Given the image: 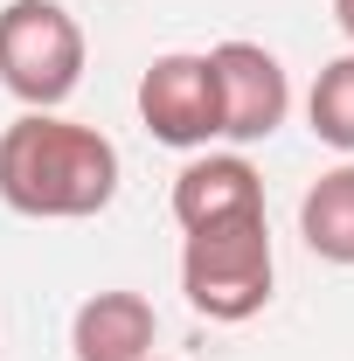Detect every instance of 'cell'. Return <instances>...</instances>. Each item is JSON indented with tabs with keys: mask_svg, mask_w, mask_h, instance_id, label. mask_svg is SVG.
<instances>
[{
	"mask_svg": "<svg viewBox=\"0 0 354 361\" xmlns=\"http://www.w3.org/2000/svg\"><path fill=\"white\" fill-rule=\"evenodd\" d=\"M0 84L28 111H56L84 84V28L63 0H7L0 7Z\"/></svg>",
	"mask_w": 354,
	"mask_h": 361,
	"instance_id": "3957f363",
	"label": "cell"
},
{
	"mask_svg": "<svg viewBox=\"0 0 354 361\" xmlns=\"http://www.w3.org/2000/svg\"><path fill=\"white\" fill-rule=\"evenodd\" d=\"M181 292L202 319H222V326H243L271 306V223L264 209L257 216H229V223L209 229H181Z\"/></svg>",
	"mask_w": 354,
	"mask_h": 361,
	"instance_id": "7a4b0ae2",
	"label": "cell"
},
{
	"mask_svg": "<svg viewBox=\"0 0 354 361\" xmlns=\"http://www.w3.org/2000/svg\"><path fill=\"white\" fill-rule=\"evenodd\" d=\"M306 118H312V139H319V146L354 153V49H348V56H334V63L312 77Z\"/></svg>",
	"mask_w": 354,
	"mask_h": 361,
	"instance_id": "9c48e42d",
	"label": "cell"
},
{
	"mask_svg": "<svg viewBox=\"0 0 354 361\" xmlns=\"http://www.w3.org/2000/svg\"><path fill=\"white\" fill-rule=\"evenodd\" d=\"M153 341H160V313L146 292H90L70 319L77 361H146Z\"/></svg>",
	"mask_w": 354,
	"mask_h": 361,
	"instance_id": "52a82bcc",
	"label": "cell"
},
{
	"mask_svg": "<svg viewBox=\"0 0 354 361\" xmlns=\"http://www.w3.org/2000/svg\"><path fill=\"white\" fill-rule=\"evenodd\" d=\"M118 195V146L63 111H21L0 133V202L35 223H84Z\"/></svg>",
	"mask_w": 354,
	"mask_h": 361,
	"instance_id": "6da1fadb",
	"label": "cell"
},
{
	"mask_svg": "<svg viewBox=\"0 0 354 361\" xmlns=\"http://www.w3.org/2000/svg\"><path fill=\"white\" fill-rule=\"evenodd\" d=\"M139 118L160 146H181V153H202L209 139H222V97L209 56H195V49L153 56L139 77Z\"/></svg>",
	"mask_w": 354,
	"mask_h": 361,
	"instance_id": "277c9868",
	"label": "cell"
},
{
	"mask_svg": "<svg viewBox=\"0 0 354 361\" xmlns=\"http://www.w3.org/2000/svg\"><path fill=\"white\" fill-rule=\"evenodd\" d=\"M334 21H341V35L354 42V0H334Z\"/></svg>",
	"mask_w": 354,
	"mask_h": 361,
	"instance_id": "30bf717a",
	"label": "cell"
},
{
	"mask_svg": "<svg viewBox=\"0 0 354 361\" xmlns=\"http://www.w3.org/2000/svg\"><path fill=\"white\" fill-rule=\"evenodd\" d=\"M264 209V180L243 153H195L174 174V223L181 229H209L229 216H257Z\"/></svg>",
	"mask_w": 354,
	"mask_h": 361,
	"instance_id": "8992f818",
	"label": "cell"
},
{
	"mask_svg": "<svg viewBox=\"0 0 354 361\" xmlns=\"http://www.w3.org/2000/svg\"><path fill=\"white\" fill-rule=\"evenodd\" d=\"M299 236H306L312 257L326 264H354V160L319 174L299 202Z\"/></svg>",
	"mask_w": 354,
	"mask_h": 361,
	"instance_id": "ba28073f",
	"label": "cell"
},
{
	"mask_svg": "<svg viewBox=\"0 0 354 361\" xmlns=\"http://www.w3.org/2000/svg\"><path fill=\"white\" fill-rule=\"evenodd\" d=\"M209 70H216V97H222V139L236 146H257L285 126L292 111V77L264 42H216L209 49Z\"/></svg>",
	"mask_w": 354,
	"mask_h": 361,
	"instance_id": "5b68a950",
	"label": "cell"
},
{
	"mask_svg": "<svg viewBox=\"0 0 354 361\" xmlns=\"http://www.w3.org/2000/svg\"><path fill=\"white\" fill-rule=\"evenodd\" d=\"M146 361H160V355H146Z\"/></svg>",
	"mask_w": 354,
	"mask_h": 361,
	"instance_id": "8fae6325",
	"label": "cell"
}]
</instances>
